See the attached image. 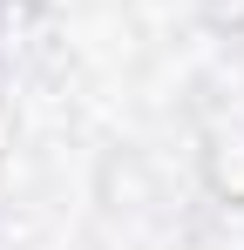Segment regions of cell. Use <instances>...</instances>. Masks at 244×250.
Here are the masks:
<instances>
[{
    "instance_id": "obj_1",
    "label": "cell",
    "mask_w": 244,
    "mask_h": 250,
    "mask_svg": "<svg viewBox=\"0 0 244 250\" xmlns=\"http://www.w3.org/2000/svg\"><path fill=\"white\" fill-rule=\"evenodd\" d=\"M203 14L224 21V27H238V21H244V0H203Z\"/></svg>"
}]
</instances>
